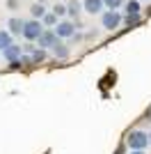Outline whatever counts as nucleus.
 Listing matches in <instances>:
<instances>
[{
  "mask_svg": "<svg viewBox=\"0 0 151 154\" xmlns=\"http://www.w3.org/2000/svg\"><path fill=\"white\" fill-rule=\"evenodd\" d=\"M21 55H23V48H21V46H16V44H9V46L5 48V51H2V58H5V60H9V62L19 60Z\"/></svg>",
  "mask_w": 151,
  "mask_h": 154,
  "instance_id": "423d86ee",
  "label": "nucleus"
},
{
  "mask_svg": "<svg viewBox=\"0 0 151 154\" xmlns=\"http://www.w3.org/2000/svg\"><path fill=\"white\" fill-rule=\"evenodd\" d=\"M53 14H55L57 19L64 16V14H67V5H55V7H53Z\"/></svg>",
  "mask_w": 151,
  "mask_h": 154,
  "instance_id": "a211bd4d",
  "label": "nucleus"
},
{
  "mask_svg": "<svg viewBox=\"0 0 151 154\" xmlns=\"http://www.w3.org/2000/svg\"><path fill=\"white\" fill-rule=\"evenodd\" d=\"M117 154H124V145H119V149H117Z\"/></svg>",
  "mask_w": 151,
  "mask_h": 154,
  "instance_id": "aec40b11",
  "label": "nucleus"
},
{
  "mask_svg": "<svg viewBox=\"0 0 151 154\" xmlns=\"http://www.w3.org/2000/svg\"><path fill=\"white\" fill-rule=\"evenodd\" d=\"M7 7H9L12 12H16V9H19V0H7Z\"/></svg>",
  "mask_w": 151,
  "mask_h": 154,
  "instance_id": "6ab92c4d",
  "label": "nucleus"
},
{
  "mask_svg": "<svg viewBox=\"0 0 151 154\" xmlns=\"http://www.w3.org/2000/svg\"><path fill=\"white\" fill-rule=\"evenodd\" d=\"M37 44H39V48H44V51H46V48H53V46L57 44V35L53 30H44L37 37Z\"/></svg>",
  "mask_w": 151,
  "mask_h": 154,
  "instance_id": "39448f33",
  "label": "nucleus"
},
{
  "mask_svg": "<svg viewBox=\"0 0 151 154\" xmlns=\"http://www.w3.org/2000/svg\"><path fill=\"white\" fill-rule=\"evenodd\" d=\"M121 5H124V0H103V7L108 9H119Z\"/></svg>",
  "mask_w": 151,
  "mask_h": 154,
  "instance_id": "f3484780",
  "label": "nucleus"
},
{
  "mask_svg": "<svg viewBox=\"0 0 151 154\" xmlns=\"http://www.w3.org/2000/svg\"><path fill=\"white\" fill-rule=\"evenodd\" d=\"M44 14H46V7L41 5V2H34V5L30 7V16H32L34 21H41V16H44Z\"/></svg>",
  "mask_w": 151,
  "mask_h": 154,
  "instance_id": "9b49d317",
  "label": "nucleus"
},
{
  "mask_svg": "<svg viewBox=\"0 0 151 154\" xmlns=\"http://www.w3.org/2000/svg\"><path fill=\"white\" fill-rule=\"evenodd\" d=\"M53 53H55V58H60V60H67L71 51H69V48H67V46L62 44V42H57V44L53 46Z\"/></svg>",
  "mask_w": 151,
  "mask_h": 154,
  "instance_id": "9d476101",
  "label": "nucleus"
},
{
  "mask_svg": "<svg viewBox=\"0 0 151 154\" xmlns=\"http://www.w3.org/2000/svg\"><path fill=\"white\" fill-rule=\"evenodd\" d=\"M119 23H121V14L117 9H108L101 16V26L105 28V30H114V28H119Z\"/></svg>",
  "mask_w": 151,
  "mask_h": 154,
  "instance_id": "7ed1b4c3",
  "label": "nucleus"
},
{
  "mask_svg": "<svg viewBox=\"0 0 151 154\" xmlns=\"http://www.w3.org/2000/svg\"><path fill=\"white\" fill-rule=\"evenodd\" d=\"M30 60H32V64L46 62V51H44V48H34V51L30 53Z\"/></svg>",
  "mask_w": 151,
  "mask_h": 154,
  "instance_id": "ddd939ff",
  "label": "nucleus"
},
{
  "mask_svg": "<svg viewBox=\"0 0 151 154\" xmlns=\"http://www.w3.org/2000/svg\"><path fill=\"white\" fill-rule=\"evenodd\" d=\"M37 2H41V5H44V2H48V0H37Z\"/></svg>",
  "mask_w": 151,
  "mask_h": 154,
  "instance_id": "4be33fe9",
  "label": "nucleus"
},
{
  "mask_svg": "<svg viewBox=\"0 0 151 154\" xmlns=\"http://www.w3.org/2000/svg\"><path fill=\"white\" fill-rule=\"evenodd\" d=\"M149 145H151V134H149Z\"/></svg>",
  "mask_w": 151,
  "mask_h": 154,
  "instance_id": "5701e85b",
  "label": "nucleus"
},
{
  "mask_svg": "<svg viewBox=\"0 0 151 154\" xmlns=\"http://www.w3.org/2000/svg\"><path fill=\"white\" fill-rule=\"evenodd\" d=\"M82 9L89 14H101V9H103V0H85V2H80Z\"/></svg>",
  "mask_w": 151,
  "mask_h": 154,
  "instance_id": "0eeeda50",
  "label": "nucleus"
},
{
  "mask_svg": "<svg viewBox=\"0 0 151 154\" xmlns=\"http://www.w3.org/2000/svg\"><path fill=\"white\" fill-rule=\"evenodd\" d=\"M53 32L57 35V39H69V37H73V32H76V23L73 21H57Z\"/></svg>",
  "mask_w": 151,
  "mask_h": 154,
  "instance_id": "20e7f679",
  "label": "nucleus"
},
{
  "mask_svg": "<svg viewBox=\"0 0 151 154\" xmlns=\"http://www.w3.org/2000/svg\"><path fill=\"white\" fill-rule=\"evenodd\" d=\"M131 154H144V149H135V152H131Z\"/></svg>",
  "mask_w": 151,
  "mask_h": 154,
  "instance_id": "412c9836",
  "label": "nucleus"
},
{
  "mask_svg": "<svg viewBox=\"0 0 151 154\" xmlns=\"http://www.w3.org/2000/svg\"><path fill=\"white\" fill-rule=\"evenodd\" d=\"M147 2H151V0H147Z\"/></svg>",
  "mask_w": 151,
  "mask_h": 154,
  "instance_id": "b1692460",
  "label": "nucleus"
},
{
  "mask_svg": "<svg viewBox=\"0 0 151 154\" xmlns=\"http://www.w3.org/2000/svg\"><path fill=\"white\" fill-rule=\"evenodd\" d=\"M80 12H82V5L78 2V0H71L69 5H67V14H69L71 19H78V16H80Z\"/></svg>",
  "mask_w": 151,
  "mask_h": 154,
  "instance_id": "1a4fd4ad",
  "label": "nucleus"
},
{
  "mask_svg": "<svg viewBox=\"0 0 151 154\" xmlns=\"http://www.w3.org/2000/svg\"><path fill=\"white\" fill-rule=\"evenodd\" d=\"M41 26H46V28H55L57 26V16L53 12H46L44 16H41Z\"/></svg>",
  "mask_w": 151,
  "mask_h": 154,
  "instance_id": "f8f14e48",
  "label": "nucleus"
},
{
  "mask_svg": "<svg viewBox=\"0 0 151 154\" xmlns=\"http://www.w3.org/2000/svg\"><path fill=\"white\" fill-rule=\"evenodd\" d=\"M126 23V28H138L140 23H142V19H140V14H135V16H133V14H126V19H121Z\"/></svg>",
  "mask_w": 151,
  "mask_h": 154,
  "instance_id": "4468645a",
  "label": "nucleus"
},
{
  "mask_svg": "<svg viewBox=\"0 0 151 154\" xmlns=\"http://www.w3.org/2000/svg\"><path fill=\"white\" fill-rule=\"evenodd\" d=\"M9 44H12V35L7 30H0V51H5Z\"/></svg>",
  "mask_w": 151,
  "mask_h": 154,
  "instance_id": "2eb2a0df",
  "label": "nucleus"
},
{
  "mask_svg": "<svg viewBox=\"0 0 151 154\" xmlns=\"http://www.w3.org/2000/svg\"><path fill=\"white\" fill-rule=\"evenodd\" d=\"M44 32V26H41V21H23V30H21V35H23L28 42H37V37Z\"/></svg>",
  "mask_w": 151,
  "mask_h": 154,
  "instance_id": "f03ea898",
  "label": "nucleus"
},
{
  "mask_svg": "<svg viewBox=\"0 0 151 154\" xmlns=\"http://www.w3.org/2000/svg\"><path fill=\"white\" fill-rule=\"evenodd\" d=\"M7 28H9V35H21V30H23V19H19V16H12V19L7 21Z\"/></svg>",
  "mask_w": 151,
  "mask_h": 154,
  "instance_id": "6e6552de",
  "label": "nucleus"
},
{
  "mask_svg": "<svg viewBox=\"0 0 151 154\" xmlns=\"http://www.w3.org/2000/svg\"><path fill=\"white\" fill-rule=\"evenodd\" d=\"M124 7H126V14H133V16L140 14V2H138V0H128Z\"/></svg>",
  "mask_w": 151,
  "mask_h": 154,
  "instance_id": "dca6fc26",
  "label": "nucleus"
},
{
  "mask_svg": "<svg viewBox=\"0 0 151 154\" xmlns=\"http://www.w3.org/2000/svg\"><path fill=\"white\" fill-rule=\"evenodd\" d=\"M126 145L131 147V152H135V149H144L147 145H149V134L135 129V131H131V134L126 136Z\"/></svg>",
  "mask_w": 151,
  "mask_h": 154,
  "instance_id": "f257e3e1",
  "label": "nucleus"
}]
</instances>
